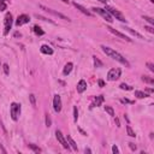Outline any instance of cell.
<instances>
[{
  "label": "cell",
  "instance_id": "cell-1",
  "mask_svg": "<svg viewBox=\"0 0 154 154\" xmlns=\"http://www.w3.org/2000/svg\"><path fill=\"white\" fill-rule=\"evenodd\" d=\"M101 49H102V52L106 54V55H108L109 58H112L113 60H116V61H118V63H120L122 65H125L126 67H130V64H129V61L120 54V53H118L117 51H114L113 48H111V47H107V46H101Z\"/></svg>",
  "mask_w": 154,
  "mask_h": 154
},
{
  "label": "cell",
  "instance_id": "cell-2",
  "mask_svg": "<svg viewBox=\"0 0 154 154\" xmlns=\"http://www.w3.org/2000/svg\"><path fill=\"white\" fill-rule=\"evenodd\" d=\"M20 112H22V107H20V103H17V102H12L10 105V116L12 118V120L17 122L19 116H20Z\"/></svg>",
  "mask_w": 154,
  "mask_h": 154
},
{
  "label": "cell",
  "instance_id": "cell-3",
  "mask_svg": "<svg viewBox=\"0 0 154 154\" xmlns=\"http://www.w3.org/2000/svg\"><path fill=\"white\" fill-rule=\"evenodd\" d=\"M105 10H106V11H107L112 17H114L116 19H118V20H120V22H126V19H125L124 14H123L120 11H118L117 8H114V7H111V6H107V5H106Z\"/></svg>",
  "mask_w": 154,
  "mask_h": 154
},
{
  "label": "cell",
  "instance_id": "cell-4",
  "mask_svg": "<svg viewBox=\"0 0 154 154\" xmlns=\"http://www.w3.org/2000/svg\"><path fill=\"white\" fill-rule=\"evenodd\" d=\"M12 22H13V17L10 12H7L5 14V18H4V35H8L11 28H12Z\"/></svg>",
  "mask_w": 154,
  "mask_h": 154
},
{
  "label": "cell",
  "instance_id": "cell-5",
  "mask_svg": "<svg viewBox=\"0 0 154 154\" xmlns=\"http://www.w3.org/2000/svg\"><path fill=\"white\" fill-rule=\"evenodd\" d=\"M91 10H93L95 13L100 14V16H101L105 20H107L108 23H112V22H113V17H112V16H111V14H109L105 8H101V7H93Z\"/></svg>",
  "mask_w": 154,
  "mask_h": 154
},
{
  "label": "cell",
  "instance_id": "cell-6",
  "mask_svg": "<svg viewBox=\"0 0 154 154\" xmlns=\"http://www.w3.org/2000/svg\"><path fill=\"white\" fill-rule=\"evenodd\" d=\"M55 137H57L58 142L63 146V148H64V149H67V150H70V149H71V147H70V144H69L67 140L64 137V135L61 134V131H60V130H55Z\"/></svg>",
  "mask_w": 154,
  "mask_h": 154
},
{
  "label": "cell",
  "instance_id": "cell-7",
  "mask_svg": "<svg viewBox=\"0 0 154 154\" xmlns=\"http://www.w3.org/2000/svg\"><path fill=\"white\" fill-rule=\"evenodd\" d=\"M122 75V70L119 67H113L108 71L107 73V79L108 81H117Z\"/></svg>",
  "mask_w": 154,
  "mask_h": 154
},
{
  "label": "cell",
  "instance_id": "cell-8",
  "mask_svg": "<svg viewBox=\"0 0 154 154\" xmlns=\"http://www.w3.org/2000/svg\"><path fill=\"white\" fill-rule=\"evenodd\" d=\"M40 8L45 10L46 12H48V13H51V14H53V16L58 17V18H61V19H64V20H67V22H70V20H71V19H70L69 17H66L65 14H63V13H60V12H57V11H54V10L49 8V7H46V6H43V5H40Z\"/></svg>",
  "mask_w": 154,
  "mask_h": 154
},
{
  "label": "cell",
  "instance_id": "cell-9",
  "mask_svg": "<svg viewBox=\"0 0 154 154\" xmlns=\"http://www.w3.org/2000/svg\"><path fill=\"white\" fill-rule=\"evenodd\" d=\"M106 29L111 32V34H113V35H116V36H118V37H120L122 40H125V41H128V42H131L132 40L131 38H129L125 34H123V32H120V31H118V30H116V29H113L112 26H106Z\"/></svg>",
  "mask_w": 154,
  "mask_h": 154
},
{
  "label": "cell",
  "instance_id": "cell-10",
  "mask_svg": "<svg viewBox=\"0 0 154 154\" xmlns=\"http://www.w3.org/2000/svg\"><path fill=\"white\" fill-rule=\"evenodd\" d=\"M61 106H63V103H61V97H60V95L55 94L54 97H53V108H54V111H55L57 113H59V112L61 111Z\"/></svg>",
  "mask_w": 154,
  "mask_h": 154
},
{
  "label": "cell",
  "instance_id": "cell-11",
  "mask_svg": "<svg viewBox=\"0 0 154 154\" xmlns=\"http://www.w3.org/2000/svg\"><path fill=\"white\" fill-rule=\"evenodd\" d=\"M30 22V17L28 16V14H19L18 17H17V19H16V25L17 26H20V25H24V24H26V23H29Z\"/></svg>",
  "mask_w": 154,
  "mask_h": 154
},
{
  "label": "cell",
  "instance_id": "cell-12",
  "mask_svg": "<svg viewBox=\"0 0 154 154\" xmlns=\"http://www.w3.org/2000/svg\"><path fill=\"white\" fill-rule=\"evenodd\" d=\"M87 90V82L84 81V79H79V82L77 83V91L79 93V94H82V93H84Z\"/></svg>",
  "mask_w": 154,
  "mask_h": 154
},
{
  "label": "cell",
  "instance_id": "cell-13",
  "mask_svg": "<svg viewBox=\"0 0 154 154\" xmlns=\"http://www.w3.org/2000/svg\"><path fill=\"white\" fill-rule=\"evenodd\" d=\"M40 51H41L42 54H47V55H52L53 54V48L51 46H48V45H42Z\"/></svg>",
  "mask_w": 154,
  "mask_h": 154
},
{
  "label": "cell",
  "instance_id": "cell-14",
  "mask_svg": "<svg viewBox=\"0 0 154 154\" xmlns=\"http://www.w3.org/2000/svg\"><path fill=\"white\" fill-rule=\"evenodd\" d=\"M73 6H75L77 10H79V11H81L83 14H85V16H89V17L91 16V12H90V11H88V10H87L84 6H82V5L77 4V2H73Z\"/></svg>",
  "mask_w": 154,
  "mask_h": 154
},
{
  "label": "cell",
  "instance_id": "cell-15",
  "mask_svg": "<svg viewBox=\"0 0 154 154\" xmlns=\"http://www.w3.org/2000/svg\"><path fill=\"white\" fill-rule=\"evenodd\" d=\"M72 67H73V64H72L71 61L66 63V64H65V66H64V70H63V75H64V76L70 75V72L72 71Z\"/></svg>",
  "mask_w": 154,
  "mask_h": 154
},
{
  "label": "cell",
  "instance_id": "cell-16",
  "mask_svg": "<svg viewBox=\"0 0 154 154\" xmlns=\"http://www.w3.org/2000/svg\"><path fill=\"white\" fill-rule=\"evenodd\" d=\"M103 101H105V97H103V95H99V96H95V99H94V103H91L90 108H93V107H95V106H100V105H101Z\"/></svg>",
  "mask_w": 154,
  "mask_h": 154
},
{
  "label": "cell",
  "instance_id": "cell-17",
  "mask_svg": "<svg viewBox=\"0 0 154 154\" xmlns=\"http://www.w3.org/2000/svg\"><path fill=\"white\" fill-rule=\"evenodd\" d=\"M67 142H69V144H70V147H71V148H72L73 150H76V152L78 150V147H77V144H76V142H75V141L72 140V137H71V136H69V135H67Z\"/></svg>",
  "mask_w": 154,
  "mask_h": 154
},
{
  "label": "cell",
  "instance_id": "cell-18",
  "mask_svg": "<svg viewBox=\"0 0 154 154\" xmlns=\"http://www.w3.org/2000/svg\"><path fill=\"white\" fill-rule=\"evenodd\" d=\"M124 29H125V30H128L129 32H131V34H132L134 36H137L138 38H143V36H142V35H141L140 32H137V31H135V30H132L131 28H129V26H124Z\"/></svg>",
  "mask_w": 154,
  "mask_h": 154
},
{
  "label": "cell",
  "instance_id": "cell-19",
  "mask_svg": "<svg viewBox=\"0 0 154 154\" xmlns=\"http://www.w3.org/2000/svg\"><path fill=\"white\" fill-rule=\"evenodd\" d=\"M135 96L138 99H144L148 96V94H146L144 91H141V90H135Z\"/></svg>",
  "mask_w": 154,
  "mask_h": 154
},
{
  "label": "cell",
  "instance_id": "cell-20",
  "mask_svg": "<svg viewBox=\"0 0 154 154\" xmlns=\"http://www.w3.org/2000/svg\"><path fill=\"white\" fill-rule=\"evenodd\" d=\"M32 30H34V32H35L36 35H38V36H42V35L45 34V31H43L38 25H35V26L32 28Z\"/></svg>",
  "mask_w": 154,
  "mask_h": 154
},
{
  "label": "cell",
  "instance_id": "cell-21",
  "mask_svg": "<svg viewBox=\"0 0 154 154\" xmlns=\"http://www.w3.org/2000/svg\"><path fill=\"white\" fill-rule=\"evenodd\" d=\"M142 81L146 82V83H148V84H154V79L152 77H149V76H146V75L142 76Z\"/></svg>",
  "mask_w": 154,
  "mask_h": 154
},
{
  "label": "cell",
  "instance_id": "cell-22",
  "mask_svg": "<svg viewBox=\"0 0 154 154\" xmlns=\"http://www.w3.org/2000/svg\"><path fill=\"white\" fill-rule=\"evenodd\" d=\"M28 147H29L32 152H35V153H41V148H38L37 146H35V144H32V143H29Z\"/></svg>",
  "mask_w": 154,
  "mask_h": 154
},
{
  "label": "cell",
  "instance_id": "cell-23",
  "mask_svg": "<svg viewBox=\"0 0 154 154\" xmlns=\"http://www.w3.org/2000/svg\"><path fill=\"white\" fill-rule=\"evenodd\" d=\"M126 132H128V135H129L130 137H135V136H136L135 131L132 130V128H131L130 125H126Z\"/></svg>",
  "mask_w": 154,
  "mask_h": 154
},
{
  "label": "cell",
  "instance_id": "cell-24",
  "mask_svg": "<svg viewBox=\"0 0 154 154\" xmlns=\"http://www.w3.org/2000/svg\"><path fill=\"white\" fill-rule=\"evenodd\" d=\"M7 8V1L6 0H0V11H5Z\"/></svg>",
  "mask_w": 154,
  "mask_h": 154
},
{
  "label": "cell",
  "instance_id": "cell-25",
  "mask_svg": "<svg viewBox=\"0 0 154 154\" xmlns=\"http://www.w3.org/2000/svg\"><path fill=\"white\" fill-rule=\"evenodd\" d=\"M29 100H30V103H31V106H36V97H35V95L34 94H30L29 95Z\"/></svg>",
  "mask_w": 154,
  "mask_h": 154
},
{
  "label": "cell",
  "instance_id": "cell-26",
  "mask_svg": "<svg viewBox=\"0 0 154 154\" xmlns=\"http://www.w3.org/2000/svg\"><path fill=\"white\" fill-rule=\"evenodd\" d=\"M52 125V119H51V116L48 113H46V126L49 128Z\"/></svg>",
  "mask_w": 154,
  "mask_h": 154
},
{
  "label": "cell",
  "instance_id": "cell-27",
  "mask_svg": "<svg viewBox=\"0 0 154 154\" xmlns=\"http://www.w3.org/2000/svg\"><path fill=\"white\" fill-rule=\"evenodd\" d=\"M2 70H4V73L7 76V75H10V67H8V65L5 63V64H2Z\"/></svg>",
  "mask_w": 154,
  "mask_h": 154
},
{
  "label": "cell",
  "instance_id": "cell-28",
  "mask_svg": "<svg viewBox=\"0 0 154 154\" xmlns=\"http://www.w3.org/2000/svg\"><path fill=\"white\" fill-rule=\"evenodd\" d=\"M105 111H106L109 116H114V111H113V108H112L111 106H105Z\"/></svg>",
  "mask_w": 154,
  "mask_h": 154
},
{
  "label": "cell",
  "instance_id": "cell-29",
  "mask_svg": "<svg viewBox=\"0 0 154 154\" xmlns=\"http://www.w3.org/2000/svg\"><path fill=\"white\" fill-rule=\"evenodd\" d=\"M93 59H94V64H95V66H96V67H100V66H102V63H101V61H100V60H99V59H97L95 55L93 57Z\"/></svg>",
  "mask_w": 154,
  "mask_h": 154
},
{
  "label": "cell",
  "instance_id": "cell-30",
  "mask_svg": "<svg viewBox=\"0 0 154 154\" xmlns=\"http://www.w3.org/2000/svg\"><path fill=\"white\" fill-rule=\"evenodd\" d=\"M119 88L123 89V90H131V89H132L130 85H128V84H125V83H122V84L119 85Z\"/></svg>",
  "mask_w": 154,
  "mask_h": 154
},
{
  "label": "cell",
  "instance_id": "cell-31",
  "mask_svg": "<svg viewBox=\"0 0 154 154\" xmlns=\"http://www.w3.org/2000/svg\"><path fill=\"white\" fill-rule=\"evenodd\" d=\"M77 119H78V111H77V107L73 106V120H75V123L77 122Z\"/></svg>",
  "mask_w": 154,
  "mask_h": 154
},
{
  "label": "cell",
  "instance_id": "cell-32",
  "mask_svg": "<svg viewBox=\"0 0 154 154\" xmlns=\"http://www.w3.org/2000/svg\"><path fill=\"white\" fill-rule=\"evenodd\" d=\"M143 18H144V19H146V20H147V22H148L150 25H153V24H154L153 18H150V17H148V16H143Z\"/></svg>",
  "mask_w": 154,
  "mask_h": 154
},
{
  "label": "cell",
  "instance_id": "cell-33",
  "mask_svg": "<svg viewBox=\"0 0 154 154\" xmlns=\"http://www.w3.org/2000/svg\"><path fill=\"white\" fill-rule=\"evenodd\" d=\"M120 102L122 103H134V101H131L129 99H120Z\"/></svg>",
  "mask_w": 154,
  "mask_h": 154
},
{
  "label": "cell",
  "instance_id": "cell-34",
  "mask_svg": "<svg viewBox=\"0 0 154 154\" xmlns=\"http://www.w3.org/2000/svg\"><path fill=\"white\" fill-rule=\"evenodd\" d=\"M128 144H129V147H130V149H131V150H136V149H137V147H136V144H135V143L129 142Z\"/></svg>",
  "mask_w": 154,
  "mask_h": 154
},
{
  "label": "cell",
  "instance_id": "cell-35",
  "mask_svg": "<svg viewBox=\"0 0 154 154\" xmlns=\"http://www.w3.org/2000/svg\"><path fill=\"white\" fill-rule=\"evenodd\" d=\"M147 66H148V69H149L152 72H154V65H153L152 63H149V61H148V63H147Z\"/></svg>",
  "mask_w": 154,
  "mask_h": 154
},
{
  "label": "cell",
  "instance_id": "cell-36",
  "mask_svg": "<svg viewBox=\"0 0 154 154\" xmlns=\"http://www.w3.org/2000/svg\"><path fill=\"white\" fill-rule=\"evenodd\" d=\"M112 152H113L114 154H118V153H119V149H118V147H117V146H113V147H112Z\"/></svg>",
  "mask_w": 154,
  "mask_h": 154
},
{
  "label": "cell",
  "instance_id": "cell-37",
  "mask_svg": "<svg viewBox=\"0 0 154 154\" xmlns=\"http://www.w3.org/2000/svg\"><path fill=\"white\" fill-rule=\"evenodd\" d=\"M144 29H146L147 31H149L150 34H153V32H154V30H153V28H152V26H144Z\"/></svg>",
  "mask_w": 154,
  "mask_h": 154
},
{
  "label": "cell",
  "instance_id": "cell-38",
  "mask_svg": "<svg viewBox=\"0 0 154 154\" xmlns=\"http://www.w3.org/2000/svg\"><path fill=\"white\" fill-rule=\"evenodd\" d=\"M99 85H100V87H103V85H105V82H103L102 79H99Z\"/></svg>",
  "mask_w": 154,
  "mask_h": 154
},
{
  "label": "cell",
  "instance_id": "cell-39",
  "mask_svg": "<svg viewBox=\"0 0 154 154\" xmlns=\"http://www.w3.org/2000/svg\"><path fill=\"white\" fill-rule=\"evenodd\" d=\"M116 124H117V126H118V128L120 126V124H119V119H118V118H116Z\"/></svg>",
  "mask_w": 154,
  "mask_h": 154
},
{
  "label": "cell",
  "instance_id": "cell-40",
  "mask_svg": "<svg viewBox=\"0 0 154 154\" xmlns=\"http://www.w3.org/2000/svg\"><path fill=\"white\" fill-rule=\"evenodd\" d=\"M84 153H91V150H90L89 148H85V149H84Z\"/></svg>",
  "mask_w": 154,
  "mask_h": 154
},
{
  "label": "cell",
  "instance_id": "cell-41",
  "mask_svg": "<svg viewBox=\"0 0 154 154\" xmlns=\"http://www.w3.org/2000/svg\"><path fill=\"white\" fill-rule=\"evenodd\" d=\"M100 2H102V4H105V5H107V0H99Z\"/></svg>",
  "mask_w": 154,
  "mask_h": 154
},
{
  "label": "cell",
  "instance_id": "cell-42",
  "mask_svg": "<svg viewBox=\"0 0 154 154\" xmlns=\"http://www.w3.org/2000/svg\"><path fill=\"white\" fill-rule=\"evenodd\" d=\"M61 2H64V4H69V0H60Z\"/></svg>",
  "mask_w": 154,
  "mask_h": 154
},
{
  "label": "cell",
  "instance_id": "cell-43",
  "mask_svg": "<svg viewBox=\"0 0 154 154\" xmlns=\"http://www.w3.org/2000/svg\"><path fill=\"white\" fill-rule=\"evenodd\" d=\"M149 1H150V2H154V0H149Z\"/></svg>",
  "mask_w": 154,
  "mask_h": 154
}]
</instances>
